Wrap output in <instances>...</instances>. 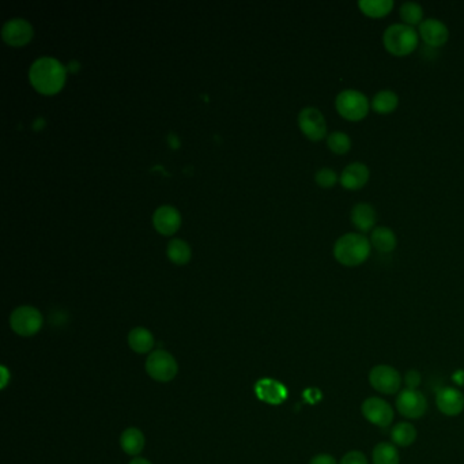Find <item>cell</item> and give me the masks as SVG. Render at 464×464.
Returning <instances> with one entry per match:
<instances>
[{
	"label": "cell",
	"mask_w": 464,
	"mask_h": 464,
	"mask_svg": "<svg viewBox=\"0 0 464 464\" xmlns=\"http://www.w3.org/2000/svg\"><path fill=\"white\" fill-rule=\"evenodd\" d=\"M310 464H339L334 456L331 455H327V454H320L317 456H314L312 461H310Z\"/></svg>",
	"instance_id": "4dcf8cb0"
},
{
	"label": "cell",
	"mask_w": 464,
	"mask_h": 464,
	"mask_svg": "<svg viewBox=\"0 0 464 464\" xmlns=\"http://www.w3.org/2000/svg\"><path fill=\"white\" fill-rule=\"evenodd\" d=\"M34 36L30 22L22 18L7 21L1 27V38L10 47H25Z\"/></svg>",
	"instance_id": "8fae6325"
},
{
	"label": "cell",
	"mask_w": 464,
	"mask_h": 464,
	"mask_svg": "<svg viewBox=\"0 0 464 464\" xmlns=\"http://www.w3.org/2000/svg\"><path fill=\"white\" fill-rule=\"evenodd\" d=\"M155 231L163 235H172L180 229L181 216L173 206H159L153 214Z\"/></svg>",
	"instance_id": "5bb4252c"
},
{
	"label": "cell",
	"mask_w": 464,
	"mask_h": 464,
	"mask_svg": "<svg viewBox=\"0 0 464 464\" xmlns=\"http://www.w3.org/2000/svg\"><path fill=\"white\" fill-rule=\"evenodd\" d=\"M167 257L172 263L183 266L187 264L191 260V248L189 245L180 238H174L170 240V242L167 244V249H166Z\"/></svg>",
	"instance_id": "cb8c5ba5"
},
{
	"label": "cell",
	"mask_w": 464,
	"mask_h": 464,
	"mask_svg": "<svg viewBox=\"0 0 464 464\" xmlns=\"http://www.w3.org/2000/svg\"><path fill=\"white\" fill-rule=\"evenodd\" d=\"M120 445L123 451L131 456L139 455L145 448V436L137 428H130L124 430L120 437Z\"/></svg>",
	"instance_id": "d6986e66"
},
{
	"label": "cell",
	"mask_w": 464,
	"mask_h": 464,
	"mask_svg": "<svg viewBox=\"0 0 464 464\" xmlns=\"http://www.w3.org/2000/svg\"><path fill=\"white\" fill-rule=\"evenodd\" d=\"M369 383L383 395H395L402 387L400 373L389 365H378L369 373Z\"/></svg>",
	"instance_id": "30bf717a"
},
{
	"label": "cell",
	"mask_w": 464,
	"mask_h": 464,
	"mask_svg": "<svg viewBox=\"0 0 464 464\" xmlns=\"http://www.w3.org/2000/svg\"><path fill=\"white\" fill-rule=\"evenodd\" d=\"M256 396L268 404H281L288 399L286 387L272 379H262L255 386Z\"/></svg>",
	"instance_id": "2e32d148"
},
{
	"label": "cell",
	"mask_w": 464,
	"mask_h": 464,
	"mask_svg": "<svg viewBox=\"0 0 464 464\" xmlns=\"http://www.w3.org/2000/svg\"><path fill=\"white\" fill-rule=\"evenodd\" d=\"M403 382L408 389H417L421 383V375L417 371H410L406 373Z\"/></svg>",
	"instance_id": "f546056e"
},
{
	"label": "cell",
	"mask_w": 464,
	"mask_h": 464,
	"mask_svg": "<svg viewBox=\"0 0 464 464\" xmlns=\"http://www.w3.org/2000/svg\"><path fill=\"white\" fill-rule=\"evenodd\" d=\"M371 177L369 167L362 162L349 163L340 173V185L349 191H358L364 188Z\"/></svg>",
	"instance_id": "4fadbf2b"
},
{
	"label": "cell",
	"mask_w": 464,
	"mask_h": 464,
	"mask_svg": "<svg viewBox=\"0 0 464 464\" xmlns=\"http://www.w3.org/2000/svg\"><path fill=\"white\" fill-rule=\"evenodd\" d=\"M365 419L379 428H388L395 417L393 408L387 400L378 396L368 397L361 407Z\"/></svg>",
	"instance_id": "9c48e42d"
},
{
	"label": "cell",
	"mask_w": 464,
	"mask_h": 464,
	"mask_svg": "<svg viewBox=\"0 0 464 464\" xmlns=\"http://www.w3.org/2000/svg\"><path fill=\"white\" fill-rule=\"evenodd\" d=\"M177 362L169 354L163 350H156L152 353L146 361V371L152 379L161 383L170 382L177 375Z\"/></svg>",
	"instance_id": "52a82bcc"
},
{
	"label": "cell",
	"mask_w": 464,
	"mask_h": 464,
	"mask_svg": "<svg viewBox=\"0 0 464 464\" xmlns=\"http://www.w3.org/2000/svg\"><path fill=\"white\" fill-rule=\"evenodd\" d=\"M10 325L21 336L36 335L43 327V316L33 307H19L11 313Z\"/></svg>",
	"instance_id": "5b68a950"
},
{
	"label": "cell",
	"mask_w": 464,
	"mask_h": 464,
	"mask_svg": "<svg viewBox=\"0 0 464 464\" xmlns=\"http://www.w3.org/2000/svg\"><path fill=\"white\" fill-rule=\"evenodd\" d=\"M66 76L67 67L54 58H41L29 70L32 86L44 95L58 94L66 83Z\"/></svg>",
	"instance_id": "6da1fadb"
},
{
	"label": "cell",
	"mask_w": 464,
	"mask_h": 464,
	"mask_svg": "<svg viewBox=\"0 0 464 464\" xmlns=\"http://www.w3.org/2000/svg\"><path fill=\"white\" fill-rule=\"evenodd\" d=\"M399 414L407 419H419L428 411V400L418 389H403L396 397Z\"/></svg>",
	"instance_id": "8992f818"
},
{
	"label": "cell",
	"mask_w": 464,
	"mask_h": 464,
	"mask_svg": "<svg viewBox=\"0 0 464 464\" xmlns=\"http://www.w3.org/2000/svg\"><path fill=\"white\" fill-rule=\"evenodd\" d=\"M400 18L403 21L404 25L407 26H419L424 22V8L421 4L415 3V1H406L400 5L399 10Z\"/></svg>",
	"instance_id": "484cf974"
},
{
	"label": "cell",
	"mask_w": 464,
	"mask_h": 464,
	"mask_svg": "<svg viewBox=\"0 0 464 464\" xmlns=\"http://www.w3.org/2000/svg\"><path fill=\"white\" fill-rule=\"evenodd\" d=\"M371 244L382 253H391L397 245L396 234L387 227H376L371 233Z\"/></svg>",
	"instance_id": "ac0fdd59"
},
{
	"label": "cell",
	"mask_w": 464,
	"mask_h": 464,
	"mask_svg": "<svg viewBox=\"0 0 464 464\" xmlns=\"http://www.w3.org/2000/svg\"><path fill=\"white\" fill-rule=\"evenodd\" d=\"M397 105H399V97L392 90L379 91L371 102L372 109L379 115H389V113L395 112Z\"/></svg>",
	"instance_id": "7402d4cb"
},
{
	"label": "cell",
	"mask_w": 464,
	"mask_h": 464,
	"mask_svg": "<svg viewBox=\"0 0 464 464\" xmlns=\"http://www.w3.org/2000/svg\"><path fill=\"white\" fill-rule=\"evenodd\" d=\"M339 178L340 177L338 176V173L331 167H323L314 174V181L321 188H334Z\"/></svg>",
	"instance_id": "83f0119b"
},
{
	"label": "cell",
	"mask_w": 464,
	"mask_h": 464,
	"mask_svg": "<svg viewBox=\"0 0 464 464\" xmlns=\"http://www.w3.org/2000/svg\"><path fill=\"white\" fill-rule=\"evenodd\" d=\"M335 108L345 120L361 121L368 116L371 105L364 93L347 89L336 95Z\"/></svg>",
	"instance_id": "277c9868"
},
{
	"label": "cell",
	"mask_w": 464,
	"mask_h": 464,
	"mask_svg": "<svg viewBox=\"0 0 464 464\" xmlns=\"http://www.w3.org/2000/svg\"><path fill=\"white\" fill-rule=\"evenodd\" d=\"M400 456L395 444L380 443L375 447L372 452L373 464H399Z\"/></svg>",
	"instance_id": "d4e9b609"
},
{
	"label": "cell",
	"mask_w": 464,
	"mask_h": 464,
	"mask_svg": "<svg viewBox=\"0 0 464 464\" xmlns=\"http://www.w3.org/2000/svg\"><path fill=\"white\" fill-rule=\"evenodd\" d=\"M128 345L135 353L145 354V353H149L153 349L154 336L152 335V332L149 329L138 327V328H135L130 332Z\"/></svg>",
	"instance_id": "ffe728a7"
},
{
	"label": "cell",
	"mask_w": 464,
	"mask_h": 464,
	"mask_svg": "<svg viewBox=\"0 0 464 464\" xmlns=\"http://www.w3.org/2000/svg\"><path fill=\"white\" fill-rule=\"evenodd\" d=\"M78 70H79V63L78 62H71L67 66V71H70V73H77Z\"/></svg>",
	"instance_id": "d6a6232c"
},
{
	"label": "cell",
	"mask_w": 464,
	"mask_h": 464,
	"mask_svg": "<svg viewBox=\"0 0 464 464\" xmlns=\"http://www.w3.org/2000/svg\"><path fill=\"white\" fill-rule=\"evenodd\" d=\"M44 126H45V121H44L43 119H37V120L34 121V124H33V128L38 131V130H41Z\"/></svg>",
	"instance_id": "836d02e7"
},
{
	"label": "cell",
	"mask_w": 464,
	"mask_h": 464,
	"mask_svg": "<svg viewBox=\"0 0 464 464\" xmlns=\"http://www.w3.org/2000/svg\"><path fill=\"white\" fill-rule=\"evenodd\" d=\"M419 37L426 45L432 48H440L448 43L450 30L440 19L429 18L419 25Z\"/></svg>",
	"instance_id": "7c38bea8"
},
{
	"label": "cell",
	"mask_w": 464,
	"mask_h": 464,
	"mask_svg": "<svg viewBox=\"0 0 464 464\" xmlns=\"http://www.w3.org/2000/svg\"><path fill=\"white\" fill-rule=\"evenodd\" d=\"M391 440L397 447H410L417 440V429L410 422H399L391 430Z\"/></svg>",
	"instance_id": "44dd1931"
},
{
	"label": "cell",
	"mask_w": 464,
	"mask_h": 464,
	"mask_svg": "<svg viewBox=\"0 0 464 464\" xmlns=\"http://www.w3.org/2000/svg\"><path fill=\"white\" fill-rule=\"evenodd\" d=\"M130 464H152L149 461H146V459H142V458H138V459H134L132 462Z\"/></svg>",
	"instance_id": "e575fe53"
},
{
	"label": "cell",
	"mask_w": 464,
	"mask_h": 464,
	"mask_svg": "<svg viewBox=\"0 0 464 464\" xmlns=\"http://www.w3.org/2000/svg\"><path fill=\"white\" fill-rule=\"evenodd\" d=\"M419 34L411 26L404 23H393L388 26L383 34V44L392 56L404 58L418 48Z\"/></svg>",
	"instance_id": "3957f363"
},
{
	"label": "cell",
	"mask_w": 464,
	"mask_h": 464,
	"mask_svg": "<svg viewBox=\"0 0 464 464\" xmlns=\"http://www.w3.org/2000/svg\"><path fill=\"white\" fill-rule=\"evenodd\" d=\"M436 403L443 414L456 417L464 410V395L456 388H443L437 393Z\"/></svg>",
	"instance_id": "9a60e30c"
},
{
	"label": "cell",
	"mask_w": 464,
	"mask_h": 464,
	"mask_svg": "<svg viewBox=\"0 0 464 464\" xmlns=\"http://www.w3.org/2000/svg\"><path fill=\"white\" fill-rule=\"evenodd\" d=\"M339 464H368V459L361 451H350L342 458Z\"/></svg>",
	"instance_id": "f1b7e54d"
},
{
	"label": "cell",
	"mask_w": 464,
	"mask_h": 464,
	"mask_svg": "<svg viewBox=\"0 0 464 464\" xmlns=\"http://www.w3.org/2000/svg\"><path fill=\"white\" fill-rule=\"evenodd\" d=\"M372 252L371 240L362 233H346L334 244V256L346 267H357L365 263Z\"/></svg>",
	"instance_id": "7a4b0ae2"
},
{
	"label": "cell",
	"mask_w": 464,
	"mask_h": 464,
	"mask_svg": "<svg viewBox=\"0 0 464 464\" xmlns=\"http://www.w3.org/2000/svg\"><path fill=\"white\" fill-rule=\"evenodd\" d=\"M167 143H169L170 149H173V150H178L180 146H181V142H180L178 137H177L174 132H170V134L167 135Z\"/></svg>",
	"instance_id": "1f68e13d"
},
{
	"label": "cell",
	"mask_w": 464,
	"mask_h": 464,
	"mask_svg": "<svg viewBox=\"0 0 464 464\" xmlns=\"http://www.w3.org/2000/svg\"><path fill=\"white\" fill-rule=\"evenodd\" d=\"M327 146L335 154H347L351 149V139L347 134L342 131H335L327 137Z\"/></svg>",
	"instance_id": "4316f807"
},
{
	"label": "cell",
	"mask_w": 464,
	"mask_h": 464,
	"mask_svg": "<svg viewBox=\"0 0 464 464\" xmlns=\"http://www.w3.org/2000/svg\"><path fill=\"white\" fill-rule=\"evenodd\" d=\"M395 3L392 0H361L358 7L361 12L369 18H383L392 11Z\"/></svg>",
	"instance_id": "603a6c76"
},
{
	"label": "cell",
	"mask_w": 464,
	"mask_h": 464,
	"mask_svg": "<svg viewBox=\"0 0 464 464\" xmlns=\"http://www.w3.org/2000/svg\"><path fill=\"white\" fill-rule=\"evenodd\" d=\"M351 224L362 233L372 232L376 228L378 213L371 203L361 202L351 209Z\"/></svg>",
	"instance_id": "e0dca14e"
},
{
	"label": "cell",
	"mask_w": 464,
	"mask_h": 464,
	"mask_svg": "<svg viewBox=\"0 0 464 464\" xmlns=\"http://www.w3.org/2000/svg\"><path fill=\"white\" fill-rule=\"evenodd\" d=\"M299 127L312 142H318L327 135V123L324 115L314 106H307L300 112Z\"/></svg>",
	"instance_id": "ba28073f"
}]
</instances>
